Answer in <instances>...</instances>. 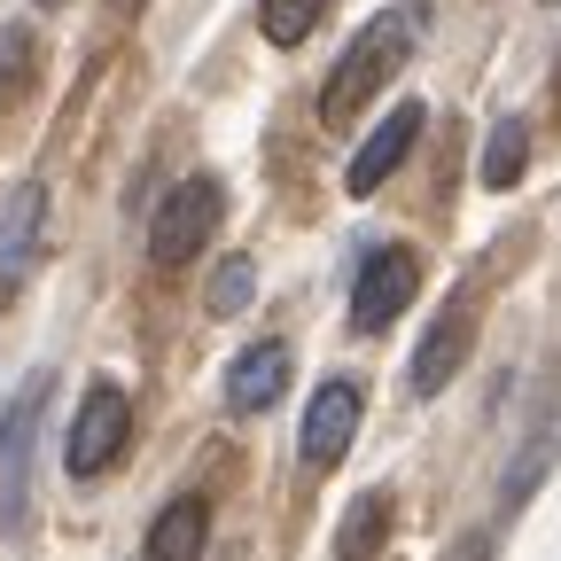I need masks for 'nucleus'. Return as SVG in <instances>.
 <instances>
[{"instance_id": "f257e3e1", "label": "nucleus", "mask_w": 561, "mask_h": 561, "mask_svg": "<svg viewBox=\"0 0 561 561\" xmlns=\"http://www.w3.org/2000/svg\"><path fill=\"white\" fill-rule=\"evenodd\" d=\"M413 32H421V9H382L375 24H359V39L343 47V62L328 70V87H320V117L328 125H351L413 55Z\"/></svg>"}, {"instance_id": "f03ea898", "label": "nucleus", "mask_w": 561, "mask_h": 561, "mask_svg": "<svg viewBox=\"0 0 561 561\" xmlns=\"http://www.w3.org/2000/svg\"><path fill=\"white\" fill-rule=\"evenodd\" d=\"M219 219H227V195H219V180L210 172H195V180H180L164 203H157V219H149V257L172 273V265H187L210 234H219Z\"/></svg>"}, {"instance_id": "7ed1b4c3", "label": "nucleus", "mask_w": 561, "mask_h": 561, "mask_svg": "<svg viewBox=\"0 0 561 561\" xmlns=\"http://www.w3.org/2000/svg\"><path fill=\"white\" fill-rule=\"evenodd\" d=\"M125 437H133V398L117 382H87L79 413H70V437H62V468L79 476V483L87 476H110L117 453H125Z\"/></svg>"}, {"instance_id": "20e7f679", "label": "nucleus", "mask_w": 561, "mask_h": 561, "mask_svg": "<svg viewBox=\"0 0 561 561\" xmlns=\"http://www.w3.org/2000/svg\"><path fill=\"white\" fill-rule=\"evenodd\" d=\"M413 289H421V257H413L405 242H375V250L359 257V280H351V328H359V335H382V328L413 305Z\"/></svg>"}, {"instance_id": "39448f33", "label": "nucleus", "mask_w": 561, "mask_h": 561, "mask_svg": "<svg viewBox=\"0 0 561 561\" xmlns=\"http://www.w3.org/2000/svg\"><path fill=\"white\" fill-rule=\"evenodd\" d=\"M39 413H47V375H32L9 405V430H0V515L9 530L32 515V445H39Z\"/></svg>"}, {"instance_id": "423d86ee", "label": "nucleus", "mask_w": 561, "mask_h": 561, "mask_svg": "<svg viewBox=\"0 0 561 561\" xmlns=\"http://www.w3.org/2000/svg\"><path fill=\"white\" fill-rule=\"evenodd\" d=\"M47 250V187L39 180H16L9 203H0V297H16L32 265Z\"/></svg>"}, {"instance_id": "0eeeda50", "label": "nucleus", "mask_w": 561, "mask_h": 561, "mask_svg": "<svg viewBox=\"0 0 561 561\" xmlns=\"http://www.w3.org/2000/svg\"><path fill=\"white\" fill-rule=\"evenodd\" d=\"M468 343H476V289H453V305L437 312V328L421 335V351H413V398H437L460 367H468Z\"/></svg>"}, {"instance_id": "6e6552de", "label": "nucleus", "mask_w": 561, "mask_h": 561, "mask_svg": "<svg viewBox=\"0 0 561 561\" xmlns=\"http://www.w3.org/2000/svg\"><path fill=\"white\" fill-rule=\"evenodd\" d=\"M359 413H367V390L359 382H320L312 405H305V460L312 468H335L351 453V437H359Z\"/></svg>"}, {"instance_id": "1a4fd4ad", "label": "nucleus", "mask_w": 561, "mask_h": 561, "mask_svg": "<svg viewBox=\"0 0 561 561\" xmlns=\"http://www.w3.org/2000/svg\"><path fill=\"white\" fill-rule=\"evenodd\" d=\"M421 125H430V117H421V102H398L367 140H359V157H351V172H343V187L351 195H375L398 164H405V149H413V140H421Z\"/></svg>"}, {"instance_id": "9d476101", "label": "nucleus", "mask_w": 561, "mask_h": 561, "mask_svg": "<svg viewBox=\"0 0 561 561\" xmlns=\"http://www.w3.org/2000/svg\"><path fill=\"white\" fill-rule=\"evenodd\" d=\"M280 390H289V343H250L242 359H234V375H227V405L234 413H265Z\"/></svg>"}, {"instance_id": "9b49d317", "label": "nucleus", "mask_w": 561, "mask_h": 561, "mask_svg": "<svg viewBox=\"0 0 561 561\" xmlns=\"http://www.w3.org/2000/svg\"><path fill=\"white\" fill-rule=\"evenodd\" d=\"M203 538H210V507L195 500V491H180V500L149 523V546H140V561H203Z\"/></svg>"}, {"instance_id": "f8f14e48", "label": "nucleus", "mask_w": 561, "mask_h": 561, "mask_svg": "<svg viewBox=\"0 0 561 561\" xmlns=\"http://www.w3.org/2000/svg\"><path fill=\"white\" fill-rule=\"evenodd\" d=\"M382 538H390V491H359V507L335 530V561H375Z\"/></svg>"}, {"instance_id": "ddd939ff", "label": "nucleus", "mask_w": 561, "mask_h": 561, "mask_svg": "<svg viewBox=\"0 0 561 561\" xmlns=\"http://www.w3.org/2000/svg\"><path fill=\"white\" fill-rule=\"evenodd\" d=\"M328 9H335V0H257V32H265L273 47H305Z\"/></svg>"}, {"instance_id": "4468645a", "label": "nucleus", "mask_w": 561, "mask_h": 561, "mask_svg": "<svg viewBox=\"0 0 561 561\" xmlns=\"http://www.w3.org/2000/svg\"><path fill=\"white\" fill-rule=\"evenodd\" d=\"M39 79V32L32 24H0V102H24Z\"/></svg>"}, {"instance_id": "2eb2a0df", "label": "nucleus", "mask_w": 561, "mask_h": 561, "mask_svg": "<svg viewBox=\"0 0 561 561\" xmlns=\"http://www.w3.org/2000/svg\"><path fill=\"white\" fill-rule=\"evenodd\" d=\"M523 164H530V125L523 117H500L491 140H483V187H515Z\"/></svg>"}, {"instance_id": "dca6fc26", "label": "nucleus", "mask_w": 561, "mask_h": 561, "mask_svg": "<svg viewBox=\"0 0 561 561\" xmlns=\"http://www.w3.org/2000/svg\"><path fill=\"white\" fill-rule=\"evenodd\" d=\"M553 453H561V430H538V437L523 445V460L507 468V507H523V500H530V483L553 468Z\"/></svg>"}, {"instance_id": "f3484780", "label": "nucleus", "mask_w": 561, "mask_h": 561, "mask_svg": "<svg viewBox=\"0 0 561 561\" xmlns=\"http://www.w3.org/2000/svg\"><path fill=\"white\" fill-rule=\"evenodd\" d=\"M257 297V265L250 257H227L219 273H210V312H242Z\"/></svg>"}, {"instance_id": "a211bd4d", "label": "nucleus", "mask_w": 561, "mask_h": 561, "mask_svg": "<svg viewBox=\"0 0 561 561\" xmlns=\"http://www.w3.org/2000/svg\"><path fill=\"white\" fill-rule=\"evenodd\" d=\"M445 561H491V538L483 530H468V538H453V553Z\"/></svg>"}, {"instance_id": "6ab92c4d", "label": "nucleus", "mask_w": 561, "mask_h": 561, "mask_svg": "<svg viewBox=\"0 0 561 561\" xmlns=\"http://www.w3.org/2000/svg\"><path fill=\"white\" fill-rule=\"evenodd\" d=\"M39 9H70V0H39Z\"/></svg>"}]
</instances>
